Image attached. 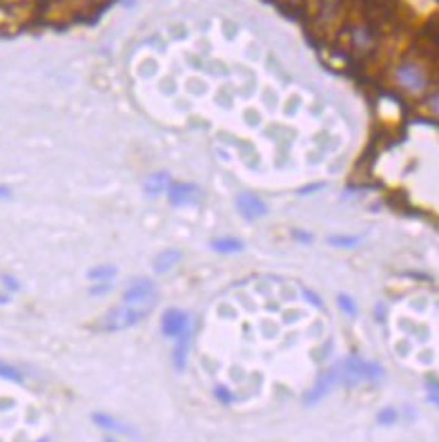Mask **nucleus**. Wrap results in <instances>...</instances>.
I'll list each match as a JSON object with an SVG mask.
<instances>
[{
  "label": "nucleus",
  "mask_w": 439,
  "mask_h": 442,
  "mask_svg": "<svg viewBox=\"0 0 439 442\" xmlns=\"http://www.w3.org/2000/svg\"><path fill=\"white\" fill-rule=\"evenodd\" d=\"M152 306H138V304H123V306H116L112 310H107L105 317L101 319V328L103 330H123L129 326H136L138 321H143Z\"/></svg>",
  "instance_id": "obj_2"
},
{
  "label": "nucleus",
  "mask_w": 439,
  "mask_h": 442,
  "mask_svg": "<svg viewBox=\"0 0 439 442\" xmlns=\"http://www.w3.org/2000/svg\"><path fill=\"white\" fill-rule=\"evenodd\" d=\"M112 277H116L114 266H98L89 270V279H112Z\"/></svg>",
  "instance_id": "obj_16"
},
{
  "label": "nucleus",
  "mask_w": 439,
  "mask_h": 442,
  "mask_svg": "<svg viewBox=\"0 0 439 442\" xmlns=\"http://www.w3.org/2000/svg\"><path fill=\"white\" fill-rule=\"evenodd\" d=\"M36 442H49V440H47V438H43V440H36Z\"/></svg>",
  "instance_id": "obj_31"
},
{
  "label": "nucleus",
  "mask_w": 439,
  "mask_h": 442,
  "mask_svg": "<svg viewBox=\"0 0 439 442\" xmlns=\"http://www.w3.org/2000/svg\"><path fill=\"white\" fill-rule=\"evenodd\" d=\"M428 105H431V109H433V112L439 116V92H437V94H433L431 98H428Z\"/></svg>",
  "instance_id": "obj_22"
},
{
  "label": "nucleus",
  "mask_w": 439,
  "mask_h": 442,
  "mask_svg": "<svg viewBox=\"0 0 439 442\" xmlns=\"http://www.w3.org/2000/svg\"><path fill=\"white\" fill-rule=\"evenodd\" d=\"M3 284L7 290H18L21 288V284H18V279H14L12 275H3Z\"/></svg>",
  "instance_id": "obj_19"
},
{
  "label": "nucleus",
  "mask_w": 439,
  "mask_h": 442,
  "mask_svg": "<svg viewBox=\"0 0 439 442\" xmlns=\"http://www.w3.org/2000/svg\"><path fill=\"white\" fill-rule=\"evenodd\" d=\"M167 186H169V175L167 173H154L152 177H147V181L143 184V190H145V195L156 197L158 193H163Z\"/></svg>",
  "instance_id": "obj_11"
},
{
  "label": "nucleus",
  "mask_w": 439,
  "mask_h": 442,
  "mask_svg": "<svg viewBox=\"0 0 439 442\" xmlns=\"http://www.w3.org/2000/svg\"><path fill=\"white\" fill-rule=\"evenodd\" d=\"M12 197V188L9 186H0V199H9Z\"/></svg>",
  "instance_id": "obj_25"
},
{
  "label": "nucleus",
  "mask_w": 439,
  "mask_h": 442,
  "mask_svg": "<svg viewBox=\"0 0 439 442\" xmlns=\"http://www.w3.org/2000/svg\"><path fill=\"white\" fill-rule=\"evenodd\" d=\"M339 378L344 380V384L353 387L357 382H377L384 378V366L377 364V362H366L357 355L346 357L342 364H339Z\"/></svg>",
  "instance_id": "obj_1"
},
{
  "label": "nucleus",
  "mask_w": 439,
  "mask_h": 442,
  "mask_svg": "<svg viewBox=\"0 0 439 442\" xmlns=\"http://www.w3.org/2000/svg\"><path fill=\"white\" fill-rule=\"evenodd\" d=\"M154 297H156L154 295V284H152V279H147V277L134 279L123 293L125 304H138V306H152Z\"/></svg>",
  "instance_id": "obj_4"
},
{
  "label": "nucleus",
  "mask_w": 439,
  "mask_h": 442,
  "mask_svg": "<svg viewBox=\"0 0 439 442\" xmlns=\"http://www.w3.org/2000/svg\"><path fill=\"white\" fill-rule=\"evenodd\" d=\"M216 398L223 400V402H232L234 398L230 396V391H227L225 387H216Z\"/></svg>",
  "instance_id": "obj_20"
},
{
  "label": "nucleus",
  "mask_w": 439,
  "mask_h": 442,
  "mask_svg": "<svg viewBox=\"0 0 439 442\" xmlns=\"http://www.w3.org/2000/svg\"><path fill=\"white\" fill-rule=\"evenodd\" d=\"M187 339H189V328H185L181 335H178V344L174 348V369L185 371V355H187Z\"/></svg>",
  "instance_id": "obj_13"
},
{
  "label": "nucleus",
  "mask_w": 439,
  "mask_h": 442,
  "mask_svg": "<svg viewBox=\"0 0 439 442\" xmlns=\"http://www.w3.org/2000/svg\"><path fill=\"white\" fill-rule=\"evenodd\" d=\"M236 208H239V213H241L245 219H261L268 215V206L263 204L261 199L250 195V193H243V195H239L236 197Z\"/></svg>",
  "instance_id": "obj_7"
},
{
  "label": "nucleus",
  "mask_w": 439,
  "mask_h": 442,
  "mask_svg": "<svg viewBox=\"0 0 439 442\" xmlns=\"http://www.w3.org/2000/svg\"><path fill=\"white\" fill-rule=\"evenodd\" d=\"M339 380H342L339 378V366H330L328 371H324V373L319 375L317 384L303 396V405H317V402H321L328 394H330Z\"/></svg>",
  "instance_id": "obj_5"
},
{
  "label": "nucleus",
  "mask_w": 439,
  "mask_h": 442,
  "mask_svg": "<svg viewBox=\"0 0 439 442\" xmlns=\"http://www.w3.org/2000/svg\"><path fill=\"white\" fill-rule=\"evenodd\" d=\"M375 315H377V319H382V317H384V306H377Z\"/></svg>",
  "instance_id": "obj_28"
},
{
  "label": "nucleus",
  "mask_w": 439,
  "mask_h": 442,
  "mask_svg": "<svg viewBox=\"0 0 439 442\" xmlns=\"http://www.w3.org/2000/svg\"><path fill=\"white\" fill-rule=\"evenodd\" d=\"M161 328H163V333L167 337H178L185 328H189L187 315L183 313V310H178V308H169V310H165V315H163Z\"/></svg>",
  "instance_id": "obj_8"
},
{
  "label": "nucleus",
  "mask_w": 439,
  "mask_h": 442,
  "mask_svg": "<svg viewBox=\"0 0 439 442\" xmlns=\"http://www.w3.org/2000/svg\"><path fill=\"white\" fill-rule=\"evenodd\" d=\"M397 418H399V414H397V409H393V407H386V409H382L377 414L379 425H395Z\"/></svg>",
  "instance_id": "obj_17"
},
{
  "label": "nucleus",
  "mask_w": 439,
  "mask_h": 442,
  "mask_svg": "<svg viewBox=\"0 0 439 442\" xmlns=\"http://www.w3.org/2000/svg\"><path fill=\"white\" fill-rule=\"evenodd\" d=\"M428 389H431V394H439V382L431 380V382H428Z\"/></svg>",
  "instance_id": "obj_26"
},
{
  "label": "nucleus",
  "mask_w": 439,
  "mask_h": 442,
  "mask_svg": "<svg viewBox=\"0 0 439 442\" xmlns=\"http://www.w3.org/2000/svg\"><path fill=\"white\" fill-rule=\"evenodd\" d=\"M167 199L172 206H192L201 199V190L194 184H178L176 181V184L167 186Z\"/></svg>",
  "instance_id": "obj_6"
},
{
  "label": "nucleus",
  "mask_w": 439,
  "mask_h": 442,
  "mask_svg": "<svg viewBox=\"0 0 439 442\" xmlns=\"http://www.w3.org/2000/svg\"><path fill=\"white\" fill-rule=\"evenodd\" d=\"M92 420H94L96 425L101 427V429H105V431H114V434H129V436L134 434V429H132V427L125 425V422H121V420L114 418V416H107V414H94V416H92Z\"/></svg>",
  "instance_id": "obj_9"
},
{
  "label": "nucleus",
  "mask_w": 439,
  "mask_h": 442,
  "mask_svg": "<svg viewBox=\"0 0 439 442\" xmlns=\"http://www.w3.org/2000/svg\"><path fill=\"white\" fill-rule=\"evenodd\" d=\"M337 301H339V308H342L346 315H351V317H355V315H357V306H355L353 297H348V295H344V293H339V295H337Z\"/></svg>",
  "instance_id": "obj_18"
},
{
  "label": "nucleus",
  "mask_w": 439,
  "mask_h": 442,
  "mask_svg": "<svg viewBox=\"0 0 439 442\" xmlns=\"http://www.w3.org/2000/svg\"><path fill=\"white\" fill-rule=\"evenodd\" d=\"M0 378L9 380V382H16V384H21V382H23L21 371H18L16 366H12V364H7V362H3V360H0Z\"/></svg>",
  "instance_id": "obj_15"
},
{
  "label": "nucleus",
  "mask_w": 439,
  "mask_h": 442,
  "mask_svg": "<svg viewBox=\"0 0 439 442\" xmlns=\"http://www.w3.org/2000/svg\"><path fill=\"white\" fill-rule=\"evenodd\" d=\"M292 235H295V239H299V241H306V244H308V241H312V237H310V235H306L303 230H295Z\"/></svg>",
  "instance_id": "obj_24"
},
{
  "label": "nucleus",
  "mask_w": 439,
  "mask_h": 442,
  "mask_svg": "<svg viewBox=\"0 0 439 442\" xmlns=\"http://www.w3.org/2000/svg\"><path fill=\"white\" fill-rule=\"evenodd\" d=\"M181 250H163V253H158L152 261V266L156 273H165V270L172 268L176 261H181Z\"/></svg>",
  "instance_id": "obj_10"
},
{
  "label": "nucleus",
  "mask_w": 439,
  "mask_h": 442,
  "mask_svg": "<svg viewBox=\"0 0 439 442\" xmlns=\"http://www.w3.org/2000/svg\"><path fill=\"white\" fill-rule=\"evenodd\" d=\"M7 301H9V297L5 293H0V304H7Z\"/></svg>",
  "instance_id": "obj_29"
},
{
  "label": "nucleus",
  "mask_w": 439,
  "mask_h": 442,
  "mask_svg": "<svg viewBox=\"0 0 439 442\" xmlns=\"http://www.w3.org/2000/svg\"><path fill=\"white\" fill-rule=\"evenodd\" d=\"M105 442H116L114 438H105Z\"/></svg>",
  "instance_id": "obj_30"
},
{
  "label": "nucleus",
  "mask_w": 439,
  "mask_h": 442,
  "mask_svg": "<svg viewBox=\"0 0 439 442\" xmlns=\"http://www.w3.org/2000/svg\"><path fill=\"white\" fill-rule=\"evenodd\" d=\"M303 297H306L308 301H312V304H315L317 308H321V299H319L315 293H310V290H303Z\"/></svg>",
  "instance_id": "obj_23"
},
{
  "label": "nucleus",
  "mask_w": 439,
  "mask_h": 442,
  "mask_svg": "<svg viewBox=\"0 0 439 442\" xmlns=\"http://www.w3.org/2000/svg\"><path fill=\"white\" fill-rule=\"evenodd\" d=\"M212 248L216 253L230 255V253H239V250L243 248V241L234 237H221V239H212Z\"/></svg>",
  "instance_id": "obj_12"
},
{
  "label": "nucleus",
  "mask_w": 439,
  "mask_h": 442,
  "mask_svg": "<svg viewBox=\"0 0 439 442\" xmlns=\"http://www.w3.org/2000/svg\"><path fill=\"white\" fill-rule=\"evenodd\" d=\"M428 400H431L433 402V405L439 409V394H431V396H428Z\"/></svg>",
  "instance_id": "obj_27"
},
{
  "label": "nucleus",
  "mask_w": 439,
  "mask_h": 442,
  "mask_svg": "<svg viewBox=\"0 0 439 442\" xmlns=\"http://www.w3.org/2000/svg\"><path fill=\"white\" fill-rule=\"evenodd\" d=\"M397 83L402 85L406 92H411V94H419V92H424L426 89V74H424V69L415 65V63H404V65H399L397 67Z\"/></svg>",
  "instance_id": "obj_3"
},
{
  "label": "nucleus",
  "mask_w": 439,
  "mask_h": 442,
  "mask_svg": "<svg viewBox=\"0 0 439 442\" xmlns=\"http://www.w3.org/2000/svg\"><path fill=\"white\" fill-rule=\"evenodd\" d=\"M321 188H326V186H324V184L306 186V188H301V190H299V195H312V193H317V190H321Z\"/></svg>",
  "instance_id": "obj_21"
},
{
  "label": "nucleus",
  "mask_w": 439,
  "mask_h": 442,
  "mask_svg": "<svg viewBox=\"0 0 439 442\" xmlns=\"http://www.w3.org/2000/svg\"><path fill=\"white\" fill-rule=\"evenodd\" d=\"M362 235H333L328 237V244L337 246V248H353L357 244H362Z\"/></svg>",
  "instance_id": "obj_14"
}]
</instances>
